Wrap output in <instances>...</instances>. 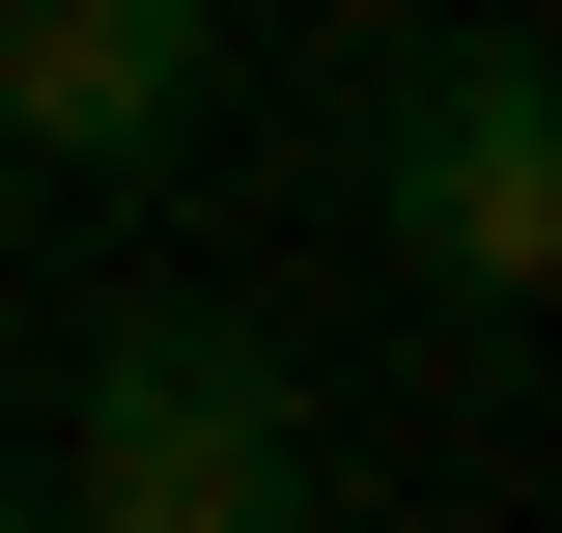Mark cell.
<instances>
[{"label": "cell", "instance_id": "1", "mask_svg": "<svg viewBox=\"0 0 562 533\" xmlns=\"http://www.w3.org/2000/svg\"><path fill=\"white\" fill-rule=\"evenodd\" d=\"M85 506H113V533H254V506H281V337L140 309L113 394H85Z\"/></svg>", "mask_w": 562, "mask_h": 533}, {"label": "cell", "instance_id": "2", "mask_svg": "<svg viewBox=\"0 0 562 533\" xmlns=\"http://www.w3.org/2000/svg\"><path fill=\"white\" fill-rule=\"evenodd\" d=\"M394 253L479 281V309L562 281V84H535V57H450V84L394 113Z\"/></svg>", "mask_w": 562, "mask_h": 533}, {"label": "cell", "instance_id": "3", "mask_svg": "<svg viewBox=\"0 0 562 533\" xmlns=\"http://www.w3.org/2000/svg\"><path fill=\"white\" fill-rule=\"evenodd\" d=\"M225 84V0H0V140L29 169H140V140H198Z\"/></svg>", "mask_w": 562, "mask_h": 533}, {"label": "cell", "instance_id": "4", "mask_svg": "<svg viewBox=\"0 0 562 533\" xmlns=\"http://www.w3.org/2000/svg\"><path fill=\"white\" fill-rule=\"evenodd\" d=\"M0 197H29V140H0Z\"/></svg>", "mask_w": 562, "mask_h": 533}]
</instances>
